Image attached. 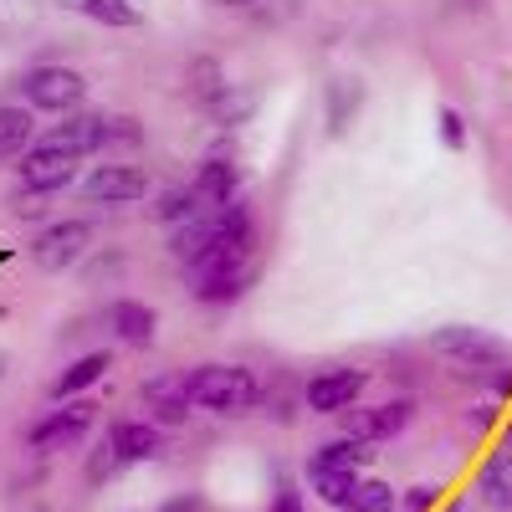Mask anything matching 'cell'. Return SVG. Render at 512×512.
Segmentation results:
<instances>
[{
  "mask_svg": "<svg viewBox=\"0 0 512 512\" xmlns=\"http://www.w3.org/2000/svg\"><path fill=\"white\" fill-rule=\"evenodd\" d=\"M431 349H436L441 359H451L456 369H472V374H497V390L507 384L512 349L502 344L497 333H487V328H466V323L436 328V333H431Z\"/></svg>",
  "mask_w": 512,
  "mask_h": 512,
  "instance_id": "obj_4",
  "label": "cell"
},
{
  "mask_svg": "<svg viewBox=\"0 0 512 512\" xmlns=\"http://www.w3.org/2000/svg\"><path fill=\"white\" fill-rule=\"evenodd\" d=\"M410 420H415V405H410V400H379V405L344 410V436H354V441H364V446L395 441Z\"/></svg>",
  "mask_w": 512,
  "mask_h": 512,
  "instance_id": "obj_10",
  "label": "cell"
},
{
  "mask_svg": "<svg viewBox=\"0 0 512 512\" xmlns=\"http://www.w3.org/2000/svg\"><path fill=\"white\" fill-rule=\"evenodd\" d=\"M0 262H6V251H0Z\"/></svg>",
  "mask_w": 512,
  "mask_h": 512,
  "instance_id": "obj_36",
  "label": "cell"
},
{
  "mask_svg": "<svg viewBox=\"0 0 512 512\" xmlns=\"http://www.w3.org/2000/svg\"><path fill=\"white\" fill-rule=\"evenodd\" d=\"M395 502H400V492H395L390 482H379V477H359V487H354V497H349V507H344V512H395Z\"/></svg>",
  "mask_w": 512,
  "mask_h": 512,
  "instance_id": "obj_24",
  "label": "cell"
},
{
  "mask_svg": "<svg viewBox=\"0 0 512 512\" xmlns=\"http://www.w3.org/2000/svg\"><path fill=\"white\" fill-rule=\"evenodd\" d=\"M436 139H441V149H451V154H461L466 149V118H461V108H451V103H441L436 108Z\"/></svg>",
  "mask_w": 512,
  "mask_h": 512,
  "instance_id": "obj_26",
  "label": "cell"
},
{
  "mask_svg": "<svg viewBox=\"0 0 512 512\" xmlns=\"http://www.w3.org/2000/svg\"><path fill=\"white\" fill-rule=\"evenodd\" d=\"M21 98L31 113H77L82 98H88V82H82L77 67L62 62H41L21 77Z\"/></svg>",
  "mask_w": 512,
  "mask_h": 512,
  "instance_id": "obj_6",
  "label": "cell"
},
{
  "mask_svg": "<svg viewBox=\"0 0 512 512\" xmlns=\"http://www.w3.org/2000/svg\"><path fill=\"white\" fill-rule=\"evenodd\" d=\"M205 502L200 497H175V502H169V507H159V512H200Z\"/></svg>",
  "mask_w": 512,
  "mask_h": 512,
  "instance_id": "obj_30",
  "label": "cell"
},
{
  "mask_svg": "<svg viewBox=\"0 0 512 512\" xmlns=\"http://www.w3.org/2000/svg\"><path fill=\"white\" fill-rule=\"evenodd\" d=\"M251 108H256V98H251V93H246V98H236V82H231V88H226L216 103H210V118H216L221 128H236Z\"/></svg>",
  "mask_w": 512,
  "mask_h": 512,
  "instance_id": "obj_27",
  "label": "cell"
},
{
  "mask_svg": "<svg viewBox=\"0 0 512 512\" xmlns=\"http://www.w3.org/2000/svg\"><path fill=\"white\" fill-rule=\"evenodd\" d=\"M77 16H88L93 26H108V31L144 26V11L134 6V0H77Z\"/></svg>",
  "mask_w": 512,
  "mask_h": 512,
  "instance_id": "obj_21",
  "label": "cell"
},
{
  "mask_svg": "<svg viewBox=\"0 0 512 512\" xmlns=\"http://www.w3.org/2000/svg\"><path fill=\"white\" fill-rule=\"evenodd\" d=\"M216 6H251V0H216Z\"/></svg>",
  "mask_w": 512,
  "mask_h": 512,
  "instance_id": "obj_33",
  "label": "cell"
},
{
  "mask_svg": "<svg viewBox=\"0 0 512 512\" xmlns=\"http://www.w3.org/2000/svg\"><path fill=\"white\" fill-rule=\"evenodd\" d=\"M195 216H210V210L200 205V195L185 185V190H169L164 200H159V221L169 226V231H175V226H190Z\"/></svg>",
  "mask_w": 512,
  "mask_h": 512,
  "instance_id": "obj_25",
  "label": "cell"
},
{
  "mask_svg": "<svg viewBox=\"0 0 512 512\" xmlns=\"http://www.w3.org/2000/svg\"><path fill=\"white\" fill-rule=\"evenodd\" d=\"M113 369V354H103V349H93V354H77L57 379H52V400L62 405V400H77V395H88L93 384L103 379Z\"/></svg>",
  "mask_w": 512,
  "mask_h": 512,
  "instance_id": "obj_16",
  "label": "cell"
},
{
  "mask_svg": "<svg viewBox=\"0 0 512 512\" xmlns=\"http://www.w3.org/2000/svg\"><path fill=\"white\" fill-rule=\"evenodd\" d=\"M246 236H256V216H251L246 200H231L221 210H210V216H195L190 226H175L169 231V251H175L180 262H195V256L216 251L226 241H246Z\"/></svg>",
  "mask_w": 512,
  "mask_h": 512,
  "instance_id": "obj_3",
  "label": "cell"
},
{
  "mask_svg": "<svg viewBox=\"0 0 512 512\" xmlns=\"http://www.w3.org/2000/svg\"><path fill=\"white\" fill-rule=\"evenodd\" d=\"M82 190H88L93 205H139V200L149 195V175H144L139 164L113 159V164H98Z\"/></svg>",
  "mask_w": 512,
  "mask_h": 512,
  "instance_id": "obj_11",
  "label": "cell"
},
{
  "mask_svg": "<svg viewBox=\"0 0 512 512\" xmlns=\"http://www.w3.org/2000/svg\"><path fill=\"white\" fill-rule=\"evenodd\" d=\"M303 482H308V492H318V502H328V507L344 512L349 497H354V487H359V472H344V466H313V461H308Z\"/></svg>",
  "mask_w": 512,
  "mask_h": 512,
  "instance_id": "obj_19",
  "label": "cell"
},
{
  "mask_svg": "<svg viewBox=\"0 0 512 512\" xmlns=\"http://www.w3.org/2000/svg\"><path fill=\"white\" fill-rule=\"evenodd\" d=\"M16 175H21V190H26V195H57V190H67V185L82 175V154L36 139V144L21 154Z\"/></svg>",
  "mask_w": 512,
  "mask_h": 512,
  "instance_id": "obj_7",
  "label": "cell"
},
{
  "mask_svg": "<svg viewBox=\"0 0 512 512\" xmlns=\"http://www.w3.org/2000/svg\"><path fill=\"white\" fill-rule=\"evenodd\" d=\"M108 323H113V338L123 349H154L159 338V318L149 303H134V297H118V303L108 308Z\"/></svg>",
  "mask_w": 512,
  "mask_h": 512,
  "instance_id": "obj_14",
  "label": "cell"
},
{
  "mask_svg": "<svg viewBox=\"0 0 512 512\" xmlns=\"http://www.w3.org/2000/svg\"><path fill=\"white\" fill-rule=\"evenodd\" d=\"M308 461H313V466H344V472H364V466L374 461V451H369L364 441H354V436H338V441H323Z\"/></svg>",
  "mask_w": 512,
  "mask_h": 512,
  "instance_id": "obj_22",
  "label": "cell"
},
{
  "mask_svg": "<svg viewBox=\"0 0 512 512\" xmlns=\"http://www.w3.org/2000/svg\"><path fill=\"white\" fill-rule=\"evenodd\" d=\"M472 425H477V431H487V425H492V410H487V405H477V410H472Z\"/></svg>",
  "mask_w": 512,
  "mask_h": 512,
  "instance_id": "obj_31",
  "label": "cell"
},
{
  "mask_svg": "<svg viewBox=\"0 0 512 512\" xmlns=\"http://www.w3.org/2000/svg\"><path fill=\"white\" fill-rule=\"evenodd\" d=\"M364 98H369V93H364L359 77H333V82H328V134H333V139L359 118Z\"/></svg>",
  "mask_w": 512,
  "mask_h": 512,
  "instance_id": "obj_18",
  "label": "cell"
},
{
  "mask_svg": "<svg viewBox=\"0 0 512 512\" xmlns=\"http://www.w3.org/2000/svg\"><path fill=\"white\" fill-rule=\"evenodd\" d=\"M507 441H512V420H507Z\"/></svg>",
  "mask_w": 512,
  "mask_h": 512,
  "instance_id": "obj_35",
  "label": "cell"
},
{
  "mask_svg": "<svg viewBox=\"0 0 512 512\" xmlns=\"http://www.w3.org/2000/svg\"><path fill=\"white\" fill-rule=\"evenodd\" d=\"M226 88H231V77L221 72V62H216V57H195V62H190V93H195V103H200V108H210Z\"/></svg>",
  "mask_w": 512,
  "mask_h": 512,
  "instance_id": "obj_23",
  "label": "cell"
},
{
  "mask_svg": "<svg viewBox=\"0 0 512 512\" xmlns=\"http://www.w3.org/2000/svg\"><path fill=\"white\" fill-rule=\"evenodd\" d=\"M6 374H11V354H6V349H0V379H6Z\"/></svg>",
  "mask_w": 512,
  "mask_h": 512,
  "instance_id": "obj_32",
  "label": "cell"
},
{
  "mask_svg": "<svg viewBox=\"0 0 512 512\" xmlns=\"http://www.w3.org/2000/svg\"><path fill=\"white\" fill-rule=\"evenodd\" d=\"M251 272H256V236L226 241L216 251L195 256V262H185V292L195 297V303H205V308H226V303H236V297L246 292Z\"/></svg>",
  "mask_w": 512,
  "mask_h": 512,
  "instance_id": "obj_1",
  "label": "cell"
},
{
  "mask_svg": "<svg viewBox=\"0 0 512 512\" xmlns=\"http://www.w3.org/2000/svg\"><path fill=\"white\" fill-rule=\"evenodd\" d=\"M369 374L364 369H318L308 384H303V405L318 410V415H344L359 405Z\"/></svg>",
  "mask_w": 512,
  "mask_h": 512,
  "instance_id": "obj_9",
  "label": "cell"
},
{
  "mask_svg": "<svg viewBox=\"0 0 512 512\" xmlns=\"http://www.w3.org/2000/svg\"><path fill=\"white\" fill-rule=\"evenodd\" d=\"M57 6H67V11H77V0H57Z\"/></svg>",
  "mask_w": 512,
  "mask_h": 512,
  "instance_id": "obj_34",
  "label": "cell"
},
{
  "mask_svg": "<svg viewBox=\"0 0 512 512\" xmlns=\"http://www.w3.org/2000/svg\"><path fill=\"white\" fill-rule=\"evenodd\" d=\"M88 241H93V226L88 221H52L31 241V262L41 272H72L82 256H88Z\"/></svg>",
  "mask_w": 512,
  "mask_h": 512,
  "instance_id": "obj_8",
  "label": "cell"
},
{
  "mask_svg": "<svg viewBox=\"0 0 512 512\" xmlns=\"http://www.w3.org/2000/svg\"><path fill=\"white\" fill-rule=\"evenodd\" d=\"M139 405L149 410V420L159 425V431H175V425H185V415L195 410L190 405V390H185V374H154L139 384Z\"/></svg>",
  "mask_w": 512,
  "mask_h": 512,
  "instance_id": "obj_12",
  "label": "cell"
},
{
  "mask_svg": "<svg viewBox=\"0 0 512 512\" xmlns=\"http://www.w3.org/2000/svg\"><path fill=\"white\" fill-rule=\"evenodd\" d=\"M441 507V487L436 482H415L400 492V512H436Z\"/></svg>",
  "mask_w": 512,
  "mask_h": 512,
  "instance_id": "obj_28",
  "label": "cell"
},
{
  "mask_svg": "<svg viewBox=\"0 0 512 512\" xmlns=\"http://www.w3.org/2000/svg\"><path fill=\"white\" fill-rule=\"evenodd\" d=\"M477 492H482V502H487V507L512 512V451H492V456L482 461Z\"/></svg>",
  "mask_w": 512,
  "mask_h": 512,
  "instance_id": "obj_20",
  "label": "cell"
},
{
  "mask_svg": "<svg viewBox=\"0 0 512 512\" xmlns=\"http://www.w3.org/2000/svg\"><path fill=\"white\" fill-rule=\"evenodd\" d=\"M103 446H108L123 466H139V461H154V456H159L164 431H159L154 420H113L108 436H103Z\"/></svg>",
  "mask_w": 512,
  "mask_h": 512,
  "instance_id": "obj_13",
  "label": "cell"
},
{
  "mask_svg": "<svg viewBox=\"0 0 512 512\" xmlns=\"http://www.w3.org/2000/svg\"><path fill=\"white\" fill-rule=\"evenodd\" d=\"M190 190L200 195V205H205V210H221V205H231V200H236V190H241V164H236V159H226V154L205 159V164L195 169Z\"/></svg>",
  "mask_w": 512,
  "mask_h": 512,
  "instance_id": "obj_15",
  "label": "cell"
},
{
  "mask_svg": "<svg viewBox=\"0 0 512 512\" xmlns=\"http://www.w3.org/2000/svg\"><path fill=\"white\" fill-rule=\"evenodd\" d=\"M36 144V113L26 103H0V159H21Z\"/></svg>",
  "mask_w": 512,
  "mask_h": 512,
  "instance_id": "obj_17",
  "label": "cell"
},
{
  "mask_svg": "<svg viewBox=\"0 0 512 512\" xmlns=\"http://www.w3.org/2000/svg\"><path fill=\"white\" fill-rule=\"evenodd\" d=\"M93 420H98V405L88 395H77V400H62L57 410H47L31 431H26V451L36 456H57V451H72L88 441L93 431Z\"/></svg>",
  "mask_w": 512,
  "mask_h": 512,
  "instance_id": "obj_5",
  "label": "cell"
},
{
  "mask_svg": "<svg viewBox=\"0 0 512 512\" xmlns=\"http://www.w3.org/2000/svg\"><path fill=\"white\" fill-rule=\"evenodd\" d=\"M267 512H308L303 487H297L292 477H282V482H277V492H272V507H267Z\"/></svg>",
  "mask_w": 512,
  "mask_h": 512,
  "instance_id": "obj_29",
  "label": "cell"
},
{
  "mask_svg": "<svg viewBox=\"0 0 512 512\" xmlns=\"http://www.w3.org/2000/svg\"><path fill=\"white\" fill-rule=\"evenodd\" d=\"M190 405L210 410V415H246L262 405V379L246 364H195L185 374Z\"/></svg>",
  "mask_w": 512,
  "mask_h": 512,
  "instance_id": "obj_2",
  "label": "cell"
}]
</instances>
